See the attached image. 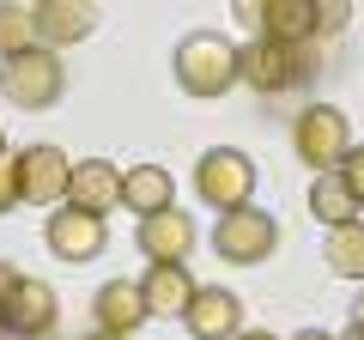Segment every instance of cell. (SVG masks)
<instances>
[{"label": "cell", "instance_id": "obj_1", "mask_svg": "<svg viewBox=\"0 0 364 340\" xmlns=\"http://www.w3.org/2000/svg\"><path fill=\"white\" fill-rule=\"evenodd\" d=\"M170 67H176V85L188 97H225L237 85V43L219 37V31H188V37L176 43V55H170Z\"/></svg>", "mask_w": 364, "mask_h": 340}, {"label": "cell", "instance_id": "obj_2", "mask_svg": "<svg viewBox=\"0 0 364 340\" xmlns=\"http://www.w3.org/2000/svg\"><path fill=\"white\" fill-rule=\"evenodd\" d=\"M0 92L13 97L18 110H55L67 92V67L55 49H43V43H31V49L6 55L0 61Z\"/></svg>", "mask_w": 364, "mask_h": 340}, {"label": "cell", "instance_id": "obj_3", "mask_svg": "<svg viewBox=\"0 0 364 340\" xmlns=\"http://www.w3.org/2000/svg\"><path fill=\"white\" fill-rule=\"evenodd\" d=\"M231 13L249 25V37H267V43H291V49H304L310 37H322L316 0H231Z\"/></svg>", "mask_w": 364, "mask_h": 340}, {"label": "cell", "instance_id": "obj_4", "mask_svg": "<svg viewBox=\"0 0 364 340\" xmlns=\"http://www.w3.org/2000/svg\"><path fill=\"white\" fill-rule=\"evenodd\" d=\"M195 195L207 201L213 213L249 207V195H255V158L237 152V146H213V152L195 164Z\"/></svg>", "mask_w": 364, "mask_h": 340}, {"label": "cell", "instance_id": "obj_5", "mask_svg": "<svg viewBox=\"0 0 364 340\" xmlns=\"http://www.w3.org/2000/svg\"><path fill=\"white\" fill-rule=\"evenodd\" d=\"M213 249H219L231 267H261L279 249V225H273V213L261 207H231L219 213V225H213Z\"/></svg>", "mask_w": 364, "mask_h": 340}, {"label": "cell", "instance_id": "obj_6", "mask_svg": "<svg viewBox=\"0 0 364 340\" xmlns=\"http://www.w3.org/2000/svg\"><path fill=\"white\" fill-rule=\"evenodd\" d=\"M291 146H298V158L310 170H340V158L352 146V128L340 116V104H304V116L291 122Z\"/></svg>", "mask_w": 364, "mask_h": 340}, {"label": "cell", "instance_id": "obj_7", "mask_svg": "<svg viewBox=\"0 0 364 340\" xmlns=\"http://www.w3.org/2000/svg\"><path fill=\"white\" fill-rule=\"evenodd\" d=\"M237 79H243L249 92H291V85L304 79V49L249 37L243 49H237Z\"/></svg>", "mask_w": 364, "mask_h": 340}, {"label": "cell", "instance_id": "obj_8", "mask_svg": "<svg viewBox=\"0 0 364 340\" xmlns=\"http://www.w3.org/2000/svg\"><path fill=\"white\" fill-rule=\"evenodd\" d=\"M67 170H73V158L61 152V146L37 140L18 152V201L25 207H61L67 201Z\"/></svg>", "mask_w": 364, "mask_h": 340}, {"label": "cell", "instance_id": "obj_9", "mask_svg": "<svg viewBox=\"0 0 364 340\" xmlns=\"http://www.w3.org/2000/svg\"><path fill=\"white\" fill-rule=\"evenodd\" d=\"M55 316H61V298L49 292V280L18 274L13 292L0 298V322H6V334H18V340H43L55 328Z\"/></svg>", "mask_w": 364, "mask_h": 340}, {"label": "cell", "instance_id": "obj_10", "mask_svg": "<svg viewBox=\"0 0 364 340\" xmlns=\"http://www.w3.org/2000/svg\"><path fill=\"white\" fill-rule=\"evenodd\" d=\"M43 243L61 255V262H91L97 249L109 243V225L97 219V213H79V207H49V219H43Z\"/></svg>", "mask_w": 364, "mask_h": 340}, {"label": "cell", "instance_id": "obj_11", "mask_svg": "<svg viewBox=\"0 0 364 340\" xmlns=\"http://www.w3.org/2000/svg\"><path fill=\"white\" fill-rule=\"evenodd\" d=\"M134 249H140L146 262H182L188 249H195V213H182L176 201L158 213H146L140 231H134Z\"/></svg>", "mask_w": 364, "mask_h": 340}, {"label": "cell", "instance_id": "obj_12", "mask_svg": "<svg viewBox=\"0 0 364 340\" xmlns=\"http://www.w3.org/2000/svg\"><path fill=\"white\" fill-rule=\"evenodd\" d=\"M182 328L195 340H231L243 328V298L225 292V286H195V298L182 310Z\"/></svg>", "mask_w": 364, "mask_h": 340}, {"label": "cell", "instance_id": "obj_13", "mask_svg": "<svg viewBox=\"0 0 364 340\" xmlns=\"http://www.w3.org/2000/svg\"><path fill=\"white\" fill-rule=\"evenodd\" d=\"M67 207L104 219L109 207H122V170L109 164V158H79V164L67 170Z\"/></svg>", "mask_w": 364, "mask_h": 340}, {"label": "cell", "instance_id": "obj_14", "mask_svg": "<svg viewBox=\"0 0 364 340\" xmlns=\"http://www.w3.org/2000/svg\"><path fill=\"white\" fill-rule=\"evenodd\" d=\"M31 25H37L43 49H67L97 31V6L91 0H43V6H31Z\"/></svg>", "mask_w": 364, "mask_h": 340}, {"label": "cell", "instance_id": "obj_15", "mask_svg": "<svg viewBox=\"0 0 364 340\" xmlns=\"http://www.w3.org/2000/svg\"><path fill=\"white\" fill-rule=\"evenodd\" d=\"M91 316H97V328L104 334H122L128 340L134 328H146V298H140V280H109V286L91 292Z\"/></svg>", "mask_w": 364, "mask_h": 340}, {"label": "cell", "instance_id": "obj_16", "mask_svg": "<svg viewBox=\"0 0 364 340\" xmlns=\"http://www.w3.org/2000/svg\"><path fill=\"white\" fill-rule=\"evenodd\" d=\"M140 298L152 316H182L188 310V298H195V274L182 262H146L140 274Z\"/></svg>", "mask_w": 364, "mask_h": 340}, {"label": "cell", "instance_id": "obj_17", "mask_svg": "<svg viewBox=\"0 0 364 340\" xmlns=\"http://www.w3.org/2000/svg\"><path fill=\"white\" fill-rule=\"evenodd\" d=\"M310 213L334 231V225H352L364 213V201H358V188L346 183V170H316V183H310Z\"/></svg>", "mask_w": 364, "mask_h": 340}, {"label": "cell", "instance_id": "obj_18", "mask_svg": "<svg viewBox=\"0 0 364 340\" xmlns=\"http://www.w3.org/2000/svg\"><path fill=\"white\" fill-rule=\"evenodd\" d=\"M176 201V176H170L164 164H134V170H122V207H134L146 219V213H158V207H170Z\"/></svg>", "mask_w": 364, "mask_h": 340}, {"label": "cell", "instance_id": "obj_19", "mask_svg": "<svg viewBox=\"0 0 364 340\" xmlns=\"http://www.w3.org/2000/svg\"><path fill=\"white\" fill-rule=\"evenodd\" d=\"M322 262H328V274H334V280H358V286H364V219L328 231Z\"/></svg>", "mask_w": 364, "mask_h": 340}, {"label": "cell", "instance_id": "obj_20", "mask_svg": "<svg viewBox=\"0 0 364 340\" xmlns=\"http://www.w3.org/2000/svg\"><path fill=\"white\" fill-rule=\"evenodd\" d=\"M37 43V25H31V6H13V0H0V61L18 49Z\"/></svg>", "mask_w": 364, "mask_h": 340}, {"label": "cell", "instance_id": "obj_21", "mask_svg": "<svg viewBox=\"0 0 364 340\" xmlns=\"http://www.w3.org/2000/svg\"><path fill=\"white\" fill-rule=\"evenodd\" d=\"M13 207H18V158L0 152V213H13Z\"/></svg>", "mask_w": 364, "mask_h": 340}, {"label": "cell", "instance_id": "obj_22", "mask_svg": "<svg viewBox=\"0 0 364 340\" xmlns=\"http://www.w3.org/2000/svg\"><path fill=\"white\" fill-rule=\"evenodd\" d=\"M340 170H346V183L358 188V201H364V146H346V158H340Z\"/></svg>", "mask_w": 364, "mask_h": 340}, {"label": "cell", "instance_id": "obj_23", "mask_svg": "<svg viewBox=\"0 0 364 340\" xmlns=\"http://www.w3.org/2000/svg\"><path fill=\"white\" fill-rule=\"evenodd\" d=\"M316 18H322V37H328V31H340V18H346V0H316Z\"/></svg>", "mask_w": 364, "mask_h": 340}, {"label": "cell", "instance_id": "obj_24", "mask_svg": "<svg viewBox=\"0 0 364 340\" xmlns=\"http://www.w3.org/2000/svg\"><path fill=\"white\" fill-rule=\"evenodd\" d=\"M346 334H364V292L352 298V310H346Z\"/></svg>", "mask_w": 364, "mask_h": 340}, {"label": "cell", "instance_id": "obj_25", "mask_svg": "<svg viewBox=\"0 0 364 340\" xmlns=\"http://www.w3.org/2000/svg\"><path fill=\"white\" fill-rule=\"evenodd\" d=\"M13 280H18V267H13V262H0V298L13 292Z\"/></svg>", "mask_w": 364, "mask_h": 340}, {"label": "cell", "instance_id": "obj_26", "mask_svg": "<svg viewBox=\"0 0 364 340\" xmlns=\"http://www.w3.org/2000/svg\"><path fill=\"white\" fill-rule=\"evenodd\" d=\"M231 340H279V334H267V328H237Z\"/></svg>", "mask_w": 364, "mask_h": 340}, {"label": "cell", "instance_id": "obj_27", "mask_svg": "<svg viewBox=\"0 0 364 340\" xmlns=\"http://www.w3.org/2000/svg\"><path fill=\"white\" fill-rule=\"evenodd\" d=\"M298 340H334V334H328V328H304Z\"/></svg>", "mask_w": 364, "mask_h": 340}, {"label": "cell", "instance_id": "obj_28", "mask_svg": "<svg viewBox=\"0 0 364 340\" xmlns=\"http://www.w3.org/2000/svg\"><path fill=\"white\" fill-rule=\"evenodd\" d=\"M79 340H122V334H104V328H91V334H79Z\"/></svg>", "mask_w": 364, "mask_h": 340}, {"label": "cell", "instance_id": "obj_29", "mask_svg": "<svg viewBox=\"0 0 364 340\" xmlns=\"http://www.w3.org/2000/svg\"><path fill=\"white\" fill-rule=\"evenodd\" d=\"M0 152H6V128H0Z\"/></svg>", "mask_w": 364, "mask_h": 340}, {"label": "cell", "instance_id": "obj_30", "mask_svg": "<svg viewBox=\"0 0 364 340\" xmlns=\"http://www.w3.org/2000/svg\"><path fill=\"white\" fill-rule=\"evenodd\" d=\"M0 340H6V322H0Z\"/></svg>", "mask_w": 364, "mask_h": 340}, {"label": "cell", "instance_id": "obj_31", "mask_svg": "<svg viewBox=\"0 0 364 340\" xmlns=\"http://www.w3.org/2000/svg\"><path fill=\"white\" fill-rule=\"evenodd\" d=\"M346 340H364V334H346Z\"/></svg>", "mask_w": 364, "mask_h": 340}, {"label": "cell", "instance_id": "obj_32", "mask_svg": "<svg viewBox=\"0 0 364 340\" xmlns=\"http://www.w3.org/2000/svg\"><path fill=\"white\" fill-rule=\"evenodd\" d=\"M31 6H43V0H31Z\"/></svg>", "mask_w": 364, "mask_h": 340}]
</instances>
